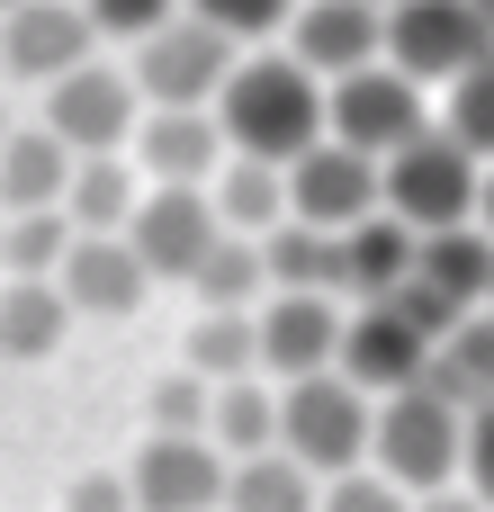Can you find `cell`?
Instances as JSON below:
<instances>
[{
	"label": "cell",
	"instance_id": "1",
	"mask_svg": "<svg viewBox=\"0 0 494 512\" xmlns=\"http://www.w3.org/2000/svg\"><path fill=\"white\" fill-rule=\"evenodd\" d=\"M216 126L225 153H261V162H297L324 135V81L297 54H234V72L216 81Z\"/></svg>",
	"mask_w": 494,
	"mask_h": 512
},
{
	"label": "cell",
	"instance_id": "2",
	"mask_svg": "<svg viewBox=\"0 0 494 512\" xmlns=\"http://www.w3.org/2000/svg\"><path fill=\"white\" fill-rule=\"evenodd\" d=\"M477 171H486V162H477L450 126H423V135H405L396 153H378V207L405 216L414 234L468 225V216H477Z\"/></svg>",
	"mask_w": 494,
	"mask_h": 512
},
{
	"label": "cell",
	"instance_id": "3",
	"mask_svg": "<svg viewBox=\"0 0 494 512\" xmlns=\"http://www.w3.org/2000/svg\"><path fill=\"white\" fill-rule=\"evenodd\" d=\"M369 387H351L342 369H306V378H279V450L306 459L315 477H342L369 459Z\"/></svg>",
	"mask_w": 494,
	"mask_h": 512
},
{
	"label": "cell",
	"instance_id": "4",
	"mask_svg": "<svg viewBox=\"0 0 494 512\" xmlns=\"http://www.w3.org/2000/svg\"><path fill=\"white\" fill-rule=\"evenodd\" d=\"M459 423H468V405H450L441 387H396V396H378L369 405V459L405 486V495H423V486H450L459 477Z\"/></svg>",
	"mask_w": 494,
	"mask_h": 512
},
{
	"label": "cell",
	"instance_id": "5",
	"mask_svg": "<svg viewBox=\"0 0 494 512\" xmlns=\"http://www.w3.org/2000/svg\"><path fill=\"white\" fill-rule=\"evenodd\" d=\"M225 72H234V36L207 27L198 9H171L162 27L135 36V99L153 108H207Z\"/></svg>",
	"mask_w": 494,
	"mask_h": 512
},
{
	"label": "cell",
	"instance_id": "6",
	"mask_svg": "<svg viewBox=\"0 0 494 512\" xmlns=\"http://www.w3.org/2000/svg\"><path fill=\"white\" fill-rule=\"evenodd\" d=\"M423 126H432V117H423V81L396 72L387 54L324 81V135H342L351 153H396V144L423 135Z\"/></svg>",
	"mask_w": 494,
	"mask_h": 512
},
{
	"label": "cell",
	"instance_id": "7",
	"mask_svg": "<svg viewBox=\"0 0 494 512\" xmlns=\"http://www.w3.org/2000/svg\"><path fill=\"white\" fill-rule=\"evenodd\" d=\"M486 45H494V27L477 18V0H387V45L378 54L396 72H414L423 90L450 81V72H468Z\"/></svg>",
	"mask_w": 494,
	"mask_h": 512
},
{
	"label": "cell",
	"instance_id": "8",
	"mask_svg": "<svg viewBox=\"0 0 494 512\" xmlns=\"http://www.w3.org/2000/svg\"><path fill=\"white\" fill-rule=\"evenodd\" d=\"M45 126H54L72 153H117V144L135 135V72L81 54L72 72L45 81Z\"/></svg>",
	"mask_w": 494,
	"mask_h": 512
},
{
	"label": "cell",
	"instance_id": "9",
	"mask_svg": "<svg viewBox=\"0 0 494 512\" xmlns=\"http://www.w3.org/2000/svg\"><path fill=\"white\" fill-rule=\"evenodd\" d=\"M117 234L135 243V261H144L153 279H189V270H198V252L216 243L207 180H153V189L126 207V225H117Z\"/></svg>",
	"mask_w": 494,
	"mask_h": 512
},
{
	"label": "cell",
	"instance_id": "10",
	"mask_svg": "<svg viewBox=\"0 0 494 512\" xmlns=\"http://www.w3.org/2000/svg\"><path fill=\"white\" fill-rule=\"evenodd\" d=\"M288 171V216H306V225H324V234H342V225H360L369 207H378V153H351L342 135H315L297 162H279Z\"/></svg>",
	"mask_w": 494,
	"mask_h": 512
},
{
	"label": "cell",
	"instance_id": "11",
	"mask_svg": "<svg viewBox=\"0 0 494 512\" xmlns=\"http://www.w3.org/2000/svg\"><path fill=\"white\" fill-rule=\"evenodd\" d=\"M252 333H261V378H306V369H333L342 306L333 288H261Z\"/></svg>",
	"mask_w": 494,
	"mask_h": 512
},
{
	"label": "cell",
	"instance_id": "12",
	"mask_svg": "<svg viewBox=\"0 0 494 512\" xmlns=\"http://www.w3.org/2000/svg\"><path fill=\"white\" fill-rule=\"evenodd\" d=\"M126 495L135 512H216L225 495V450L207 432H153L126 468Z\"/></svg>",
	"mask_w": 494,
	"mask_h": 512
},
{
	"label": "cell",
	"instance_id": "13",
	"mask_svg": "<svg viewBox=\"0 0 494 512\" xmlns=\"http://www.w3.org/2000/svg\"><path fill=\"white\" fill-rule=\"evenodd\" d=\"M423 360H432V342L387 306V297H360L351 315H342V342H333V369L351 378V387H369V396H396V387H414L423 378Z\"/></svg>",
	"mask_w": 494,
	"mask_h": 512
},
{
	"label": "cell",
	"instance_id": "14",
	"mask_svg": "<svg viewBox=\"0 0 494 512\" xmlns=\"http://www.w3.org/2000/svg\"><path fill=\"white\" fill-rule=\"evenodd\" d=\"M81 54H99V27L81 0H9L0 9V72L9 81H54Z\"/></svg>",
	"mask_w": 494,
	"mask_h": 512
},
{
	"label": "cell",
	"instance_id": "15",
	"mask_svg": "<svg viewBox=\"0 0 494 512\" xmlns=\"http://www.w3.org/2000/svg\"><path fill=\"white\" fill-rule=\"evenodd\" d=\"M54 288H63L72 315H135L144 288H153V270L135 261L126 234H81V225H72L63 261H54Z\"/></svg>",
	"mask_w": 494,
	"mask_h": 512
},
{
	"label": "cell",
	"instance_id": "16",
	"mask_svg": "<svg viewBox=\"0 0 494 512\" xmlns=\"http://www.w3.org/2000/svg\"><path fill=\"white\" fill-rule=\"evenodd\" d=\"M378 45H387V0H297L288 9V54L315 81H333L351 63H378Z\"/></svg>",
	"mask_w": 494,
	"mask_h": 512
},
{
	"label": "cell",
	"instance_id": "17",
	"mask_svg": "<svg viewBox=\"0 0 494 512\" xmlns=\"http://www.w3.org/2000/svg\"><path fill=\"white\" fill-rule=\"evenodd\" d=\"M135 162L153 171V180H207L216 162H225V126H216V108H153V117H135Z\"/></svg>",
	"mask_w": 494,
	"mask_h": 512
},
{
	"label": "cell",
	"instance_id": "18",
	"mask_svg": "<svg viewBox=\"0 0 494 512\" xmlns=\"http://www.w3.org/2000/svg\"><path fill=\"white\" fill-rule=\"evenodd\" d=\"M405 270H414V225H405V216L369 207L360 225L333 234V297H342V288H351V297H387Z\"/></svg>",
	"mask_w": 494,
	"mask_h": 512
},
{
	"label": "cell",
	"instance_id": "19",
	"mask_svg": "<svg viewBox=\"0 0 494 512\" xmlns=\"http://www.w3.org/2000/svg\"><path fill=\"white\" fill-rule=\"evenodd\" d=\"M72 144L54 126H0V216L9 207H63Z\"/></svg>",
	"mask_w": 494,
	"mask_h": 512
},
{
	"label": "cell",
	"instance_id": "20",
	"mask_svg": "<svg viewBox=\"0 0 494 512\" xmlns=\"http://www.w3.org/2000/svg\"><path fill=\"white\" fill-rule=\"evenodd\" d=\"M207 207H216V225H234V234H270V225L288 216V171L261 162V153H234V162L207 171Z\"/></svg>",
	"mask_w": 494,
	"mask_h": 512
},
{
	"label": "cell",
	"instance_id": "21",
	"mask_svg": "<svg viewBox=\"0 0 494 512\" xmlns=\"http://www.w3.org/2000/svg\"><path fill=\"white\" fill-rule=\"evenodd\" d=\"M423 387H441L450 405H486V396H494V306H468V315L432 342Z\"/></svg>",
	"mask_w": 494,
	"mask_h": 512
},
{
	"label": "cell",
	"instance_id": "22",
	"mask_svg": "<svg viewBox=\"0 0 494 512\" xmlns=\"http://www.w3.org/2000/svg\"><path fill=\"white\" fill-rule=\"evenodd\" d=\"M315 486H324V477L270 441V450H252V459H225V495H216V504L225 512H315Z\"/></svg>",
	"mask_w": 494,
	"mask_h": 512
},
{
	"label": "cell",
	"instance_id": "23",
	"mask_svg": "<svg viewBox=\"0 0 494 512\" xmlns=\"http://www.w3.org/2000/svg\"><path fill=\"white\" fill-rule=\"evenodd\" d=\"M414 270L432 279V288H450L459 306H486L494 288V234L468 216V225H432V234H414Z\"/></svg>",
	"mask_w": 494,
	"mask_h": 512
},
{
	"label": "cell",
	"instance_id": "24",
	"mask_svg": "<svg viewBox=\"0 0 494 512\" xmlns=\"http://www.w3.org/2000/svg\"><path fill=\"white\" fill-rule=\"evenodd\" d=\"M207 441H216L225 459L270 450V441H279V387H261V369H252V378H216V396H207Z\"/></svg>",
	"mask_w": 494,
	"mask_h": 512
},
{
	"label": "cell",
	"instance_id": "25",
	"mask_svg": "<svg viewBox=\"0 0 494 512\" xmlns=\"http://www.w3.org/2000/svg\"><path fill=\"white\" fill-rule=\"evenodd\" d=\"M63 324H72V306H63L54 279H9L0 288V360H54Z\"/></svg>",
	"mask_w": 494,
	"mask_h": 512
},
{
	"label": "cell",
	"instance_id": "26",
	"mask_svg": "<svg viewBox=\"0 0 494 512\" xmlns=\"http://www.w3.org/2000/svg\"><path fill=\"white\" fill-rule=\"evenodd\" d=\"M135 198H144V189H135V171H126L117 153H72V180H63V216H72L81 234H117Z\"/></svg>",
	"mask_w": 494,
	"mask_h": 512
},
{
	"label": "cell",
	"instance_id": "27",
	"mask_svg": "<svg viewBox=\"0 0 494 512\" xmlns=\"http://www.w3.org/2000/svg\"><path fill=\"white\" fill-rule=\"evenodd\" d=\"M180 360H189L207 387H216V378H252V369H261V333H252V306H198V324H189Z\"/></svg>",
	"mask_w": 494,
	"mask_h": 512
},
{
	"label": "cell",
	"instance_id": "28",
	"mask_svg": "<svg viewBox=\"0 0 494 512\" xmlns=\"http://www.w3.org/2000/svg\"><path fill=\"white\" fill-rule=\"evenodd\" d=\"M189 288H198V306H261V288H270V270H261V234L216 225V243L198 252Z\"/></svg>",
	"mask_w": 494,
	"mask_h": 512
},
{
	"label": "cell",
	"instance_id": "29",
	"mask_svg": "<svg viewBox=\"0 0 494 512\" xmlns=\"http://www.w3.org/2000/svg\"><path fill=\"white\" fill-rule=\"evenodd\" d=\"M63 243H72V216L63 207H9L0 216V270L9 279H54Z\"/></svg>",
	"mask_w": 494,
	"mask_h": 512
},
{
	"label": "cell",
	"instance_id": "30",
	"mask_svg": "<svg viewBox=\"0 0 494 512\" xmlns=\"http://www.w3.org/2000/svg\"><path fill=\"white\" fill-rule=\"evenodd\" d=\"M261 270H270V288H333V234L306 216H279L261 234Z\"/></svg>",
	"mask_w": 494,
	"mask_h": 512
},
{
	"label": "cell",
	"instance_id": "31",
	"mask_svg": "<svg viewBox=\"0 0 494 512\" xmlns=\"http://www.w3.org/2000/svg\"><path fill=\"white\" fill-rule=\"evenodd\" d=\"M450 135L486 162L494 153V45L468 63V72H450Z\"/></svg>",
	"mask_w": 494,
	"mask_h": 512
},
{
	"label": "cell",
	"instance_id": "32",
	"mask_svg": "<svg viewBox=\"0 0 494 512\" xmlns=\"http://www.w3.org/2000/svg\"><path fill=\"white\" fill-rule=\"evenodd\" d=\"M414 495L387 477V468H342V477H324L315 486V512H405Z\"/></svg>",
	"mask_w": 494,
	"mask_h": 512
},
{
	"label": "cell",
	"instance_id": "33",
	"mask_svg": "<svg viewBox=\"0 0 494 512\" xmlns=\"http://www.w3.org/2000/svg\"><path fill=\"white\" fill-rule=\"evenodd\" d=\"M207 396H216V387H207V378L180 360V369H171V378L144 396V414H153V432H207Z\"/></svg>",
	"mask_w": 494,
	"mask_h": 512
},
{
	"label": "cell",
	"instance_id": "34",
	"mask_svg": "<svg viewBox=\"0 0 494 512\" xmlns=\"http://www.w3.org/2000/svg\"><path fill=\"white\" fill-rule=\"evenodd\" d=\"M387 306H396V315H405V324H414V333H423V342H441V333H450V324H459V315H468V306H459V297H450V288H432V279H423V270H405V279H396V288H387Z\"/></svg>",
	"mask_w": 494,
	"mask_h": 512
},
{
	"label": "cell",
	"instance_id": "35",
	"mask_svg": "<svg viewBox=\"0 0 494 512\" xmlns=\"http://www.w3.org/2000/svg\"><path fill=\"white\" fill-rule=\"evenodd\" d=\"M459 486L477 504H494V396L468 405V423H459Z\"/></svg>",
	"mask_w": 494,
	"mask_h": 512
},
{
	"label": "cell",
	"instance_id": "36",
	"mask_svg": "<svg viewBox=\"0 0 494 512\" xmlns=\"http://www.w3.org/2000/svg\"><path fill=\"white\" fill-rule=\"evenodd\" d=\"M180 9H198L207 27H225V36L243 45V36H270V27H288V9H297V0H180Z\"/></svg>",
	"mask_w": 494,
	"mask_h": 512
},
{
	"label": "cell",
	"instance_id": "37",
	"mask_svg": "<svg viewBox=\"0 0 494 512\" xmlns=\"http://www.w3.org/2000/svg\"><path fill=\"white\" fill-rule=\"evenodd\" d=\"M81 9H90L99 36H144V27H162L180 0H81Z\"/></svg>",
	"mask_w": 494,
	"mask_h": 512
},
{
	"label": "cell",
	"instance_id": "38",
	"mask_svg": "<svg viewBox=\"0 0 494 512\" xmlns=\"http://www.w3.org/2000/svg\"><path fill=\"white\" fill-rule=\"evenodd\" d=\"M63 512H135V495H126V477H117V468H90V477H72Z\"/></svg>",
	"mask_w": 494,
	"mask_h": 512
},
{
	"label": "cell",
	"instance_id": "39",
	"mask_svg": "<svg viewBox=\"0 0 494 512\" xmlns=\"http://www.w3.org/2000/svg\"><path fill=\"white\" fill-rule=\"evenodd\" d=\"M405 512H494V504H477L468 486H459V495H450V486H423V495H414Z\"/></svg>",
	"mask_w": 494,
	"mask_h": 512
},
{
	"label": "cell",
	"instance_id": "40",
	"mask_svg": "<svg viewBox=\"0 0 494 512\" xmlns=\"http://www.w3.org/2000/svg\"><path fill=\"white\" fill-rule=\"evenodd\" d=\"M477 225L494 234V153H486V171H477Z\"/></svg>",
	"mask_w": 494,
	"mask_h": 512
},
{
	"label": "cell",
	"instance_id": "41",
	"mask_svg": "<svg viewBox=\"0 0 494 512\" xmlns=\"http://www.w3.org/2000/svg\"><path fill=\"white\" fill-rule=\"evenodd\" d=\"M477 18H486V27H494V0H477Z\"/></svg>",
	"mask_w": 494,
	"mask_h": 512
},
{
	"label": "cell",
	"instance_id": "42",
	"mask_svg": "<svg viewBox=\"0 0 494 512\" xmlns=\"http://www.w3.org/2000/svg\"><path fill=\"white\" fill-rule=\"evenodd\" d=\"M486 306H494V288H486Z\"/></svg>",
	"mask_w": 494,
	"mask_h": 512
},
{
	"label": "cell",
	"instance_id": "43",
	"mask_svg": "<svg viewBox=\"0 0 494 512\" xmlns=\"http://www.w3.org/2000/svg\"><path fill=\"white\" fill-rule=\"evenodd\" d=\"M0 9H9V0H0Z\"/></svg>",
	"mask_w": 494,
	"mask_h": 512
},
{
	"label": "cell",
	"instance_id": "44",
	"mask_svg": "<svg viewBox=\"0 0 494 512\" xmlns=\"http://www.w3.org/2000/svg\"><path fill=\"white\" fill-rule=\"evenodd\" d=\"M0 126H9V117H0Z\"/></svg>",
	"mask_w": 494,
	"mask_h": 512
}]
</instances>
